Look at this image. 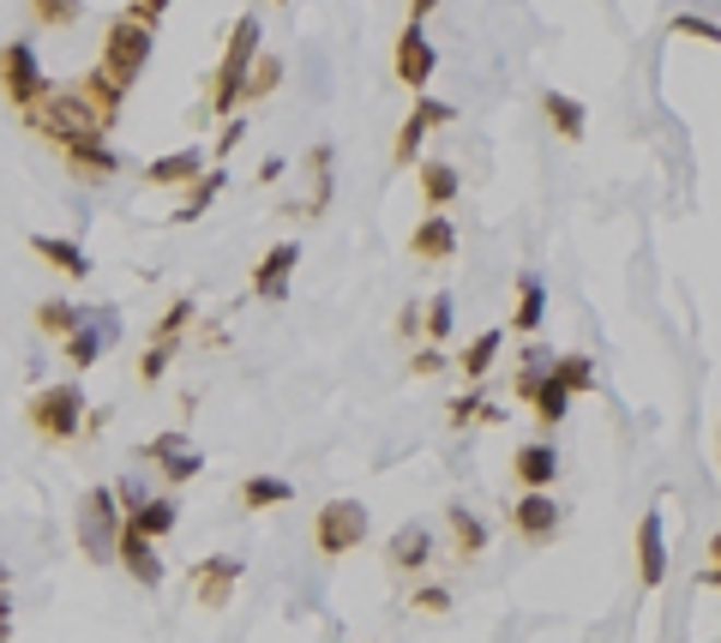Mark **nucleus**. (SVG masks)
I'll return each mask as SVG.
<instances>
[{"label":"nucleus","instance_id":"1","mask_svg":"<svg viewBox=\"0 0 721 643\" xmlns=\"http://www.w3.org/2000/svg\"><path fill=\"white\" fill-rule=\"evenodd\" d=\"M24 127H31L36 139H48V145H72V139H108L115 133V121H108L103 109H96L91 97H84L79 85H55L43 97V109L24 115Z\"/></svg>","mask_w":721,"mask_h":643},{"label":"nucleus","instance_id":"2","mask_svg":"<svg viewBox=\"0 0 721 643\" xmlns=\"http://www.w3.org/2000/svg\"><path fill=\"white\" fill-rule=\"evenodd\" d=\"M259 55H264L259 13H240L235 31H228V43H223V55H216V73H211V103H204L211 121H228V115L240 109V91H247V73H252Z\"/></svg>","mask_w":721,"mask_h":643},{"label":"nucleus","instance_id":"3","mask_svg":"<svg viewBox=\"0 0 721 643\" xmlns=\"http://www.w3.org/2000/svg\"><path fill=\"white\" fill-rule=\"evenodd\" d=\"M156 55V31L144 25V19L132 13H115L103 31V55H96V73L108 79V85L120 91V97H132V85L144 79V67H151Z\"/></svg>","mask_w":721,"mask_h":643},{"label":"nucleus","instance_id":"4","mask_svg":"<svg viewBox=\"0 0 721 643\" xmlns=\"http://www.w3.org/2000/svg\"><path fill=\"white\" fill-rule=\"evenodd\" d=\"M24 427L43 445H72L84 433V385L79 379H60V385H43L36 397H24Z\"/></svg>","mask_w":721,"mask_h":643},{"label":"nucleus","instance_id":"5","mask_svg":"<svg viewBox=\"0 0 721 643\" xmlns=\"http://www.w3.org/2000/svg\"><path fill=\"white\" fill-rule=\"evenodd\" d=\"M48 91H55V79L43 73V61H36V43L31 37L0 43V97L12 103V115H19V121L43 109Z\"/></svg>","mask_w":721,"mask_h":643},{"label":"nucleus","instance_id":"6","mask_svg":"<svg viewBox=\"0 0 721 643\" xmlns=\"http://www.w3.org/2000/svg\"><path fill=\"white\" fill-rule=\"evenodd\" d=\"M511 391H517V403H529V415H535V421L547 427V433L565 421V415H571V391H565L559 379H553V355H547V349H535V343L523 349V367H517Z\"/></svg>","mask_w":721,"mask_h":643},{"label":"nucleus","instance_id":"7","mask_svg":"<svg viewBox=\"0 0 721 643\" xmlns=\"http://www.w3.org/2000/svg\"><path fill=\"white\" fill-rule=\"evenodd\" d=\"M120 529H127V511H120L115 487H91L79 499V547L91 565H115V547H120Z\"/></svg>","mask_w":721,"mask_h":643},{"label":"nucleus","instance_id":"8","mask_svg":"<svg viewBox=\"0 0 721 643\" xmlns=\"http://www.w3.org/2000/svg\"><path fill=\"white\" fill-rule=\"evenodd\" d=\"M373 535V517L361 499H324L319 511H312V547H319L324 559H343L355 553V547H367Z\"/></svg>","mask_w":721,"mask_h":643},{"label":"nucleus","instance_id":"9","mask_svg":"<svg viewBox=\"0 0 721 643\" xmlns=\"http://www.w3.org/2000/svg\"><path fill=\"white\" fill-rule=\"evenodd\" d=\"M139 463H151V469L163 475L168 493L204 475V457L192 451V439L180 433V427H168V433H151V439H144V445H139Z\"/></svg>","mask_w":721,"mask_h":643},{"label":"nucleus","instance_id":"10","mask_svg":"<svg viewBox=\"0 0 721 643\" xmlns=\"http://www.w3.org/2000/svg\"><path fill=\"white\" fill-rule=\"evenodd\" d=\"M240 571H247V559L240 553H204V559H192V571H187V590H192V602L199 607H228L235 602V590H240Z\"/></svg>","mask_w":721,"mask_h":643},{"label":"nucleus","instance_id":"11","mask_svg":"<svg viewBox=\"0 0 721 643\" xmlns=\"http://www.w3.org/2000/svg\"><path fill=\"white\" fill-rule=\"evenodd\" d=\"M391 73L397 85H409L421 97V91L433 85V73H439V49H433L427 25H403L397 31V49H391Z\"/></svg>","mask_w":721,"mask_h":643},{"label":"nucleus","instance_id":"12","mask_svg":"<svg viewBox=\"0 0 721 643\" xmlns=\"http://www.w3.org/2000/svg\"><path fill=\"white\" fill-rule=\"evenodd\" d=\"M511 529H517V541H529V547H553V535L565 529L559 499H553V493H517Z\"/></svg>","mask_w":721,"mask_h":643},{"label":"nucleus","instance_id":"13","mask_svg":"<svg viewBox=\"0 0 721 643\" xmlns=\"http://www.w3.org/2000/svg\"><path fill=\"white\" fill-rule=\"evenodd\" d=\"M637 583L643 590H661L667 583V517H661V505H649L643 517H637Z\"/></svg>","mask_w":721,"mask_h":643},{"label":"nucleus","instance_id":"14","mask_svg":"<svg viewBox=\"0 0 721 643\" xmlns=\"http://www.w3.org/2000/svg\"><path fill=\"white\" fill-rule=\"evenodd\" d=\"M60 163H67V175L84 181V187H103V181H115V175L127 169L108 139H72V145H60Z\"/></svg>","mask_w":721,"mask_h":643},{"label":"nucleus","instance_id":"15","mask_svg":"<svg viewBox=\"0 0 721 643\" xmlns=\"http://www.w3.org/2000/svg\"><path fill=\"white\" fill-rule=\"evenodd\" d=\"M115 331H120V319L108 313V307H91V313H84V325L72 331L67 343H60V355L72 361V379H79L84 367H96V361H103V349L115 343Z\"/></svg>","mask_w":721,"mask_h":643},{"label":"nucleus","instance_id":"16","mask_svg":"<svg viewBox=\"0 0 721 643\" xmlns=\"http://www.w3.org/2000/svg\"><path fill=\"white\" fill-rule=\"evenodd\" d=\"M295 271H300V241L264 247L259 265H252V295H259V301H288V289H295Z\"/></svg>","mask_w":721,"mask_h":643},{"label":"nucleus","instance_id":"17","mask_svg":"<svg viewBox=\"0 0 721 643\" xmlns=\"http://www.w3.org/2000/svg\"><path fill=\"white\" fill-rule=\"evenodd\" d=\"M115 565L127 571V577L139 583V590H163V577H168V565H163V553H156V541H151V535H139V529H132V523H127V529H120Z\"/></svg>","mask_w":721,"mask_h":643},{"label":"nucleus","instance_id":"18","mask_svg":"<svg viewBox=\"0 0 721 643\" xmlns=\"http://www.w3.org/2000/svg\"><path fill=\"white\" fill-rule=\"evenodd\" d=\"M511 475L523 493H553V481H559V451H553V439H529V445L511 451Z\"/></svg>","mask_w":721,"mask_h":643},{"label":"nucleus","instance_id":"19","mask_svg":"<svg viewBox=\"0 0 721 643\" xmlns=\"http://www.w3.org/2000/svg\"><path fill=\"white\" fill-rule=\"evenodd\" d=\"M409 259H415V265H445V259H457V223L445 217V211H427V217L409 229Z\"/></svg>","mask_w":721,"mask_h":643},{"label":"nucleus","instance_id":"20","mask_svg":"<svg viewBox=\"0 0 721 643\" xmlns=\"http://www.w3.org/2000/svg\"><path fill=\"white\" fill-rule=\"evenodd\" d=\"M385 565H391L397 577L427 571L433 565V529L427 523H403V529H391V541H385Z\"/></svg>","mask_w":721,"mask_h":643},{"label":"nucleus","instance_id":"21","mask_svg":"<svg viewBox=\"0 0 721 643\" xmlns=\"http://www.w3.org/2000/svg\"><path fill=\"white\" fill-rule=\"evenodd\" d=\"M204 169H211V157H204L199 145H180V151H163V157L144 163V181L151 187H180V193H187Z\"/></svg>","mask_w":721,"mask_h":643},{"label":"nucleus","instance_id":"22","mask_svg":"<svg viewBox=\"0 0 721 643\" xmlns=\"http://www.w3.org/2000/svg\"><path fill=\"white\" fill-rule=\"evenodd\" d=\"M445 535H451V553L457 559H481L493 547L487 517H481V511H469L463 499H451V505H445Z\"/></svg>","mask_w":721,"mask_h":643},{"label":"nucleus","instance_id":"23","mask_svg":"<svg viewBox=\"0 0 721 643\" xmlns=\"http://www.w3.org/2000/svg\"><path fill=\"white\" fill-rule=\"evenodd\" d=\"M31 253L43 259L55 277H72V283L91 277V253H84L79 241H67V235H31Z\"/></svg>","mask_w":721,"mask_h":643},{"label":"nucleus","instance_id":"24","mask_svg":"<svg viewBox=\"0 0 721 643\" xmlns=\"http://www.w3.org/2000/svg\"><path fill=\"white\" fill-rule=\"evenodd\" d=\"M541 115H547L553 139H565V145H583L589 139V109L571 91H541Z\"/></svg>","mask_w":721,"mask_h":643},{"label":"nucleus","instance_id":"25","mask_svg":"<svg viewBox=\"0 0 721 643\" xmlns=\"http://www.w3.org/2000/svg\"><path fill=\"white\" fill-rule=\"evenodd\" d=\"M415 175H421V199H427V211H451L457 205V193H463V175H457L451 157H421Z\"/></svg>","mask_w":721,"mask_h":643},{"label":"nucleus","instance_id":"26","mask_svg":"<svg viewBox=\"0 0 721 643\" xmlns=\"http://www.w3.org/2000/svg\"><path fill=\"white\" fill-rule=\"evenodd\" d=\"M541 325H547V283H541V271H523V277H517L511 331H517V337H535Z\"/></svg>","mask_w":721,"mask_h":643},{"label":"nucleus","instance_id":"27","mask_svg":"<svg viewBox=\"0 0 721 643\" xmlns=\"http://www.w3.org/2000/svg\"><path fill=\"white\" fill-rule=\"evenodd\" d=\"M331 163H336V145H331V139H319V145H312V151H307V169H312V175H319V187H312V193H307V199H300V205H283V211H288V217H319V211H324V205H331V187H336V175H331Z\"/></svg>","mask_w":721,"mask_h":643},{"label":"nucleus","instance_id":"28","mask_svg":"<svg viewBox=\"0 0 721 643\" xmlns=\"http://www.w3.org/2000/svg\"><path fill=\"white\" fill-rule=\"evenodd\" d=\"M499 349H505V331L499 325H487V331H475V337L457 349V373L469 379V385H481V379L493 373V361H499Z\"/></svg>","mask_w":721,"mask_h":643},{"label":"nucleus","instance_id":"29","mask_svg":"<svg viewBox=\"0 0 721 643\" xmlns=\"http://www.w3.org/2000/svg\"><path fill=\"white\" fill-rule=\"evenodd\" d=\"M127 523H132L139 535H151V541H168V535L180 529V499H175V493H151Z\"/></svg>","mask_w":721,"mask_h":643},{"label":"nucleus","instance_id":"30","mask_svg":"<svg viewBox=\"0 0 721 643\" xmlns=\"http://www.w3.org/2000/svg\"><path fill=\"white\" fill-rule=\"evenodd\" d=\"M223 187H228V169H223V163H211V169H204L199 181L187 187V193H180V211H175V223H199L204 211H211L216 199H223Z\"/></svg>","mask_w":721,"mask_h":643},{"label":"nucleus","instance_id":"31","mask_svg":"<svg viewBox=\"0 0 721 643\" xmlns=\"http://www.w3.org/2000/svg\"><path fill=\"white\" fill-rule=\"evenodd\" d=\"M235 499H240V511H276V505L295 499V487H288L283 475H247V481L235 487Z\"/></svg>","mask_w":721,"mask_h":643},{"label":"nucleus","instance_id":"32","mask_svg":"<svg viewBox=\"0 0 721 643\" xmlns=\"http://www.w3.org/2000/svg\"><path fill=\"white\" fill-rule=\"evenodd\" d=\"M84 313H91V307H72L67 295H48V301H36V331H43V337H60V343H67L72 331L84 325Z\"/></svg>","mask_w":721,"mask_h":643},{"label":"nucleus","instance_id":"33","mask_svg":"<svg viewBox=\"0 0 721 643\" xmlns=\"http://www.w3.org/2000/svg\"><path fill=\"white\" fill-rule=\"evenodd\" d=\"M553 379H559L571 397H589V391L601 385V373H595V355H553Z\"/></svg>","mask_w":721,"mask_h":643},{"label":"nucleus","instance_id":"34","mask_svg":"<svg viewBox=\"0 0 721 643\" xmlns=\"http://www.w3.org/2000/svg\"><path fill=\"white\" fill-rule=\"evenodd\" d=\"M24 19L43 31H67L84 19V0H24Z\"/></svg>","mask_w":721,"mask_h":643},{"label":"nucleus","instance_id":"35","mask_svg":"<svg viewBox=\"0 0 721 643\" xmlns=\"http://www.w3.org/2000/svg\"><path fill=\"white\" fill-rule=\"evenodd\" d=\"M427 133H433V127H427V115H421V109H409V121L397 127V139H391V163H397V169L421 163V145H427Z\"/></svg>","mask_w":721,"mask_h":643},{"label":"nucleus","instance_id":"36","mask_svg":"<svg viewBox=\"0 0 721 643\" xmlns=\"http://www.w3.org/2000/svg\"><path fill=\"white\" fill-rule=\"evenodd\" d=\"M276 91H283V61H276V55H259V61H252V73H247L240 103H264V97H276Z\"/></svg>","mask_w":721,"mask_h":643},{"label":"nucleus","instance_id":"37","mask_svg":"<svg viewBox=\"0 0 721 643\" xmlns=\"http://www.w3.org/2000/svg\"><path fill=\"white\" fill-rule=\"evenodd\" d=\"M192 319H199V301H187V295H180V301H175V307H168V313L151 325V343H175V349H180V337H187V325H192Z\"/></svg>","mask_w":721,"mask_h":643},{"label":"nucleus","instance_id":"38","mask_svg":"<svg viewBox=\"0 0 721 643\" xmlns=\"http://www.w3.org/2000/svg\"><path fill=\"white\" fill-rule=\"evenodd\" d=\"M79 91H84V97H91V103H96V109H103V115H108V121H120V109H127V97H120V91L108 85V79L96 73V67H91V73H84V79H79Z\"/></svg>","mask_w":721,"mask_h":643},{"label":"nucleus","instance_id":"39","mask_svg":"<svg viewBox=\"0 0 721 643\" xmlns=\"http://www.w3.org/2000/svg\"><path fill=\"white\" fill-rule=\"evenodd\" d=\"M481 409H487V391H481V385H469L463 397H451V403H445V421H451L457 433H463V427H475V421H481Z\"/></svg>","mask_w":721,"mask_h":643},{"label":"nucleus","instance_id":"40","mask_svg":"<svg viewBox=\"0 0 721 643\" xmlns=\"http://www.w3.org/2000/svg\"><path fill=\"white\" fill-rule=\"evenodd\" d=\"M175 343H144V355H139V379L144 385H163V373H168V361H175Z\"/></svg>","mask_w":721,"mask_h":643},{"label":"nucleus","instance_id":"41","mask_svg":"<svg viewBox=\"0 0 721 643\" xmlns=\"http://www.w3.org/2000/svg\"><path fill=\"white\" fill-rule=\"evenodd\" d=\"M451 319H457V301L439 289V295L427 301V343H445V337H451Z\"/></svg>","mask_w":721,"mask_h":643},{"label":"nucleus","instance_id":"42","mask_svg":"<svg viewBox=\"0 0 721 643\" xmlns=\"http://www.w3.org/2000/svg\"><path fill=\"white\" fill-rule=\"evenodd\" d=\"M409 607H415V614H433V619H445L457 602H451V590H445V583H421V590L409 595Z\"/></svg>","mask_w":721,"mask_h":643},{"label":"nucleus","instance_id":"43","mask_svg":"<svg viewBox=\"0 0 721 643\" xmlns=\"http://www.w3.org/2000/svg\"><path fill=\"white\" fill-rule=\"evenodd\" d=\"M673 37L716 43V49H721V25H716V19H697V13H673Z\"/></svg>","mask_w":721,"mask_h":643},{"label":"nucleus","instance_id":"44","mask_svg":"<svg viewBox=\"0 0 721 643\" xmlns=\"http://www.w3.org/2000/svg\"><path fill=\"white\" fill-rule=\"evenodd\" d=\"M415 109L427 115V127H433V133L457 121V103H445V97H427V91H421V97H415Z\"/></svg>","mask_w":721,"mask_h":643},{"label":"nucleus","instance_id":"45","mask_svg":"<svg viewBox=\"0 0 721 643\" xmlns=\"http://www.w3.org/2000/svg\"><path fill=\"white\" fill-rule=\"evenodd\" d=\"M240 139H247V121H240V115H228L223 133H216V157H211V163H228V157L240 151Z\"/></svg>","mask_w":721,"mask_h":643},{"label":"nucleus","instance_id":"46","mask_svg":"<svg viewBox=\"0 0 721 643\" xmlns=\"http://www.w3.org/2000/svg\"><path fill=\"white\" fill-rule=\"evenodd\" d=\"M115 499H120V511L132 517V511H139L151 493H144V481H139V475H120V481H115Z\"/></svg>","mask_w":721,"mask_h":643},{"label":"nucleus","instance_id":"47","mask_svg":"<svg viewBox=\"0 0 721 643\" xmlns=\"http://www.w3.org/2000/svg\"><path fill=\"white\" fill-rule=\"evenodd\" d=\"M409 373H415V379H433V373H445V349H439V343H427V349H415V361H409Z\"/></svg>","mask_w":721,"mask_h":643},{"label":"nucleus","instance_id":"48","mask_svg":"<svg viewBox=\"0 0 721 643\" xmlns=\"http://www.w3.org/2000/svg\"><path fill=\"white\" fill-rule=\"evenodd\" d=\"M168 7H175V0H127V13H132V19H144L151 31L168 19Z\"/></svg>","mask_w":721,"mask_h":643},{"label":"nucleus","instance_id":"49","mask_svg":"<svg viewBox=\"0 0 721 643\" xmlns=\"http://www.w3.org/2000/svg\"><path fill=\"white\" fill-rule=\"evenodd\" d=\"M397 331H403L409 343L427 337V313H421V307H403V313H397Z\"/></svg>","mask_w":721,"mask_h":643},{"label":"nucleus","instance_id":"50","mask_svg":"<svg viewBox=\"0 0 721 643\" xmlns=\"http://www.w3.org/2000/svg\"><path fill=\"white\" fill-rule=\"evenodd\" d=\"M704 583H709V590H721V529L709 535V565H704Z\"/></svg>","mask_w":721,"mask_h":643},{"label":"nucleus","instance_id":"51","mask_svg":"<svg viewBox=\"0 0 721 643\" xmlns=\"http://www.w3.org/2000/svg\"><path fill=\"white\" fill-rule=\"evenodd\" d=\"M433 13H439V0H409V25H427Z\"/></svg>","mask_w":721,"mask_h":643},{"label":"nucleus","instance_id":"52","mask_svg":"<svg viewBox=\"0 0 721 643\" xmlns=\"http://www.w3.org/2000/svg\"><path fill=\"white\" fill-rule=\"evenodd\" d=\"M283 169H288L283 157H264V163H259V181H283Z\"/></svg>","mask_w":721,"mask_h":643},{"label":"nucleus","instance_id":"53","mask_svg":"<svg viewBox=\"0 0 721 643\" xmlns=\"http://www.w3.org/2000/svg\"><path fill=\"white\" fill-rule=\"evenodd\" d=\"M0 590H12V565H7V559H0Z\"/></svg>","mask_w":721,"mask_h":643},{"label":"nucleus","instance_id":"54","mask_svg":"<svg viewBox=\"0 0 721 643\" xmlns=\"http://www.w3.org/2000/svg\"><path fill=\"white\" fill-rule=\"evenodd\" d=\"M271 7H288V0H271Z\"/></svg>","mask_w":721,"mask_h":643}]
</instances>
